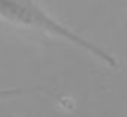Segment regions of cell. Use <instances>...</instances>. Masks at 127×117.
<instances>
[{"instance_id": "cell-1", "label": "cell", "mask_w": 127, "mask_h": 117, "mask_svg": "<svg viewBox=\"0 0 127 117\" xmlns=\"http://www.w3.org/2000/svg\"><path fill=\"white\" fill-rule=\"evenodd\" d=\"M0 18L6 20V22H10V24H16V26H24V28L40 30L44 34H52V36L64 38L69 44H73V46L89 52L91 56L99 58L107 65L117 67V61H115L113 56H109L107 52H103L95 44L87 42L85 38H81L75 32H71L69 28H65L62 22H58L56 18H52L48 12H44L32 0H0Z\"/></svg>"}]
</instances>
